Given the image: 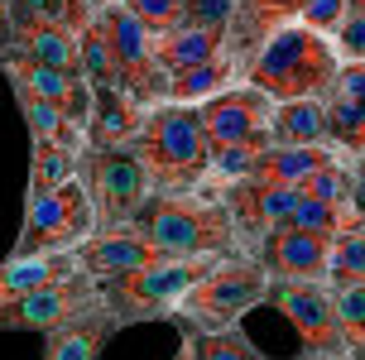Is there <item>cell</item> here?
Segmentation results:
<instances>
[{
  "label": "cell",
  "instance_id": "44dd1931",
  "mask_svg": "<svg viewBox=\"0 0 365 360\" xmlns=\"http://www.w3.org/2000/svg\"><path fill=\"white\" fill-rule=\"evenodd\" d=\"M336 154V144H269L259 149L250 178L279 182V187H308V178Z\"/></svg>",
  "mask_w": 365,
  "mask_h": 360
},
{
  "label": "cell",
  "instance_id": "6da1fadb",
  "mask_svg": "<svg viewBox=\"0 0 365 360\" xmlns=\"http://www.w3.org/2000/svg\"><path fill=\"white\" fill-rule=\"evenodd\" d=\"M341 72V53L327 34H317L308 24H284L274 29L245 68V82L259 87L274 101H293V96H331Z\"/></svg>",
  "mask_w": 365,
  "mask_h": 360
},
{
  "label": "cell",
  "instance_id": "ba28073f",
  "mask_svg": "<svg viewBox=\"0 0 365 360\" xmlns=\"http://www.w3.org/2000/svg\"><path fill=\"white\" fill-rule=\"evenodd\" d=\"M96 231V207H91V192L82 173L73 182H63L58 192L38 202H24V216H19V235L10 254H34V250H77L87 235Z\"/></svg>",
  "mask_w": 365,
  "mask_h": 360
},
{
  "label": "cell",
  "instance_id": "8d00e7d4",
  "mask_svg": "<svg viewBox=\"0 0 365 360\" xmlns=\"http://www.w3.org/2000/svg\"><path fill=\"white\" fill-rule=\"evenodd\" d=\"M331 43H336L341 58H365V10H351V15L336 24Z\"/></svg>",
  "mask_w": 365,
  "mask_h": 360
},
{
  "label": "cell",
  "instance_id": "603a6c76",
  "mask_svg": "<svg viewBox=\"0 0 365 360\" xmlns=\"http://www.w3.org/2000/svg\"><path fill=\"white\" fill-rule=\"evenodd\" d=\"M10 96H15V106H19V120L29 125V140H53V144L77 149V154L87 149V130L77 125L58 101L38 96V91H29V87H10Z\"/></svg>",
  "mask_w": 365,
  "mask_h": 360
},
{
  "label": "cell",
  "instance_id": "7bdbcfd3",
  "mask_svg": "<svg viewBox=\"0 0 365 360\" xmlns=\"http://www.w3.org/2000/svg\"><path fill=\"white\" fill-rule=\"evenodd\" d=\"M173 360H197V346H192L187 331H178V351H173Z\"/></svg>",
  "mask_w": 365,
  "mask_h": 360
},
{
  "label": "cell",
  "instance_id": "74e56055",
  "mask_svg": "<svg viewBox=\"0 0 365 360\" xmlns=\"http://www.w3.org/2000/svg\"><path fill=\"white\" fill-rule=\"evenodd\" d=\"M331 91L365 106V58H341V72H336V87Z\"/></svg>",
  "mask_w": 365,
  "mask_h": 360
},
{
  "label": "cell",
  "instance_id": "30bf717a",
  "mask_svg": "<svg viewBox=\"0 0 365 360\" xmlns=\"http://www.w3.org/2000/svg\"><path fill=\"white\" fill-rule=\"evenodd\" d=\"M101 307V284L91 274H73L53 288H38L29 298H15V303H0V331H38L48 336L58 326L77 322Z\"/></svg>",
  "mask_w": 365,
  "mask_h": 360
},
{
  "label": "cell",
  "instance_id": "f546056e",
  "mask_svg": "<svg viewBox=\"0 0 365 360\" xmlns=\"http://www.w3.org/2000/svg\"><path fill=\"white\" fill-rule=\"evenodd\" d=\"M82 77L91 82V91L120 87V72H115V58H110V43H106L101 19H91L87 29H82Z\"/></svg>",
  "mask_w": 365,
  "mask_h": 360
},
{
  "label": "cell",
  "instance_id": "d590c367",
  "mask_svg": "<svg viewBox=\"0 0 365 360\" xmlns=\"http://www.w3.org/2000/svg\"><path fill=\"white\" fill-rule=\"evenodd\" d=\"M351 15L346 0H303V15H298V24H308V29H317V34H336V24Z\"/></svg>",
  "mask_w": 365,
  "mask_h": 360
},
{
  "label": "cell",
  "instance_id": "ac0fdd59",
  "mask_svg": "<svg viewBox=\"0 0 365 360\" xmlns=\"http://www.w3.org/2000/svg\"><path fill=\"white\" fill-rule=\"evenodd\" d=\"M15 53L34 58V63H48V68L82 72V29L58 24V19L24 15L19 19V34H15Z\"/></svg>",
  "mask_w": 365,
  "mask_h": 360
},
{
  "label": "cell",
  "instance_id": "ab89813d",
  "mask_svg": "<svg viewBox=\"0 0 365 360\" xmlns=\"http://www.w3.org/2000/svg\"><path fill=\"white\" fill-rule=\"evenodd\" d=\"M15 34H19V19H15V5L0 0V58L15 53Z\"/></svg>",
  "mask_w": 365,
  "mask_h": 360
},
{
  "label": "cell",
  "instance_id": "4fadbf2b",
  "mask_svg": "<svg viewBox=\"0 0 365 360\" xmlns=\"http://www.w3.org/2000/svg\"><path fill=\"white\" fill-rule=\"evenodd\" d=\"M77 259H82V274L91 279H115V274H135L168 259V250L159 240H149L140 226H96L77 245Z\"/></svg>",
  "mask_w": 365,
  "mask_h": 360
},
{
  "label": "cell",
  "instance_id": "5bb4252c",
  "mask_svg": "<svg viewBox=\"0 0 365 360\" xmlns=\"http://www.w3.org/2000/svg\"><path fill=\"white\" fill-rule=\"evenodd\" d=\"M221 197H226V207H231V216H236V231H240V240H245V254H250V245H255L259 235L289 226V216H293V207H298V197H303V187H279V182L240 178V182H231Z\"/></svg>",
  "mask_w": 365,
  "mask_h": 360
},
{
  "label": "cell",
  "instance_id": "ee69618b",
  "mask_svg": "<svg viewBox=\"0 0 365 360\" xmlns=\"http://www.w3.org/2000/svg\"><path fill=\"white\" fill-rule=\"evenodd\" d=\"M284 360H356V356H317V351H298V356H284Z\"/></svg>",
  "mask_w": 365,
  "mask_h": 360
},
{
  "label": "cell",
  "instance_id": "f6af8a7d",
  "mask_svg": "<svg viewBox=\"0 0 365 360\" xmlns=\"http://www.w3.org/2000/svg\"><path fill=\"white\" fill-rule=\"evenodd\" d=\"M346 5H351V10H365V0H346Z\"/></svg>",
  "mask_w": 365,
  "mask_h": 360
},
{
  "label": "cell",
  "instance_id": "7a4b0ae2",
  "mask_svg": "<svg viewBox=\"0 0 365 360\" xmlns=\"http://www.w3.org/2000/svg\"><path fill=\"white\" fill-rule=\"evenodd\" d=\"M135 154L145 159L154 192H202L212 178V140L202 130L197 106H178V101L149 106Z\"/></svg>",
  "mask_w": 365,
  "mask_h": 360
},
{
  "label": "cell",
  "instance_id": "8992f818",
  "mask_svg": "<svg viewBox=\"0 0 365 360\" xmlns=\"http://www.w3.org/2000/svg\"><path fill=\"white\" fill-rule=\"evenodd\" d=\"M77 173H82V182L91 192L96 226H135V216L154 197L149 168L135 154V144H87Z\"/></svg>",
  "mask_w": 365,
  "mask_h": 360
},
{
  "label": "cell",
  "instance_id": "7c38bea8",
  "mask_svg": "<svg viewBox=\"0 0 365 360\" xmlns=\"http://www.w3.org/2000/svg\"><path fill=\"white\" fill-rule=\"evenodd\" d=\"M255 264L269 274V284H327L331 269V240L308 235L298 226H279V231L259 235L255 245Z\"/></svg>",
  "mask_w": 365,
  "mask_h": 360
},
{
  "label": "cell",
  "instance_id": "52a82bcc",
  "mask_svg": "<svg viewBox=\"0 0 365 360\" xmlns=\"http://www.w3.org/2000/svg\"><path fill=\"white\" fill-rule=\"evenodd\" d=\"M101 29H106L110 58H115V72H120V87L140 101V106H164L168 101V68L159 63V48H154V34L135 19L125 0H106L101 10Z\"/></svg>",
  "mask_w": 365,
  "mask_h": 360
},
{
  "label": "cell",
  "instance_id": "1f68e13d",
  "mask_svg": "<svg viewBox=\"0 0 365 360\" xmlns=\"http://www.w3.org/2000/svg\"><path fill=\"white\" fill-rule=\"evenodd\" d=\"M331 293H336V317H341L346 351L356 360H365V284H346V288H331Z\"/></svg>",
  "mask_w": 365,
  "mask_h": 360
},
{
  "label": "cell",
  "instance_id": "83f0119b",
  "mask_svg": "<svg viewBox=\"0 0 365 360\" xmlns=\"http://www.w3.org/2000/svg\"><path fill=\"white\" fill-rule=\"evenodd\" d=\"M327 115H331V144H336L346 159H361L365 154V106L331 91L327 96Z\"/></svg>",
  "mask_w": 365,
  "mask_h": 360
},
{
  "label": "cell",
  "instance_id": "d4e9b609",
  "mask_svg": "<svg viewBox=\"0 0 365 360\" xmlns=\"http://www.w3.org/2000/svg\"><path fill=\"white\" fill-rule=\"evenodd\" d=\"M154 48H159V63L168 72H178V68L212 63V58L231 53V34L226 29H202V24H173L168 34L154 38Z\"/></svg>",
  "mask_w": 365,
  "mask_h": 360
},
{
  "label": "cell",
  "instance_id": "f1b7e54d",
  "mask_svg": "<svg viewBox=\"0 0 365 360\" xmlns=\"http://www.w3.org/2000/svg\"><path fill=\"white\" fill-rule=\"evenodd\" d=\"M192 336V331H187ZM192 346H197V360H274L264 356L250 336H245V326H221V331H197L192 336Z\"/></svg>",
  "mask_w": 365,
  "mask_h": 360
},
{
  "label": "cell",
  "instance_id": "8fae6325",
  "mask_svg": "<svg viewBox=\"0 0 365 360\" xmlns=\"http://www.w3.org/2000/svg\"><path fill=\"white\" fill-rule=\"evenodd\" d=\"M197 110H202V130H207L212 144H250V149H269L274 144V130H269L274 96H264L250 82L202 101Z\"/></svg>",
  "mask_w": 365,
  "mask_h": 360
},
{
  "label": "cell",
  "instance_id": "60d3db41",
  "mask_svg": "<svg viewBox=\"0 0 365 360\" xmlns=\"http://www.w3.org/2000/svg\"><path fill=\"white\" fill-rule=\"evenodd\" d=\"M351 216L365 221V154L351 163Z\"/></svg>",
  "mask_w": 365,
  "mask_h": 360
},
{
  "label": "cell",
  "instance_id": "9c48e42d",
  "mask_svg": "<svg viewBox=\"0 0 365 360\" xmlns=\"http://www.w3.org/2000/svg\"><path fill=\"white\" fill-rule=\"evenodd\" d=\"M269 307L298 331L303 351L317 356H351L336 317V293L331 284H269Z\"/></svg>",
  "mask_w": 365,
  "mask_h": 360
},
{
  "label": "cell",
  "instance_id": "7402d4cb",
  "mask_svg": "<svg viewBox=\"0 0 365 360\" xmlns=\"http://www.w3.org/2000/svg\"><path fill=\"white\" fill-rule=\"evenodd\" d=\"M303 15V0H236V24H231V53L250 58L274 34Z\"/></svg>",
  "mask_w": 365,
  "mask_h": 360
},
{
  "label": "cell",
  "instance_id": "bcb514c9",
  "mask_svg": "<svg viewBox=\"0 0 365 360\" xmlns=\"http://www.w3.org/2000/svg\"><path fill=\"white\" fill-rule=\"evenodd\" d=\"M101 5H106V0H96V10H101Z\"/></svg>",
  "mask_w": 365,
  "mask_h": 360
},
{
  "label": "cell",
  "instance_id": "277c9868",
  "mask_svg": "<svg viewBox=\"0 0 365 360\" xmlns=\"http://www.w3.org/2000/svg\"><path fill=\"white\" fill-rule=\"evenodd\" d=\"M264 303H269V274L255 264V254H226L182 293V303L173 307L168 322L197 336V331L236 326L245 312H255Z\"/></svg>",
  "mask_w": 365,
  "mask_h": 360
},
{
  "label": "cell",
  "instance_id": "2e32d148",
  "mask_svg": "<svg viewBox=\"0 0 365 360\" xmlns=\"http://www.w3.org/2000/svg\"><path fill=\"white\" fill-rule=\"evenodd\" d=\"M82 274L77 250H34V254H5L0 259V303L29 298L38 288H53L63 279Z\"/></svg>",
  "mask_w": 365,
  "mask_h": 360
},
{
  "label": "cell",
  "instance_id": "cb8c5ba5",
  "mask_svg": "<svg viewBox=\"0 0 365 360\" xmlns=\"http://www.w3.org/2000/svg\"><path fill=\"white\" fill-rule=\"evenodd\" d=\"M274 144H331V115L327 96H293L274 101Z\"/></svg>",
  "mask_w": 365,
  "mask_h": 360
},
{
  "label": "cell",
  "instance_id": "3957f363",
  "mask_svg": "<svg viewBox=\"0 0 365 360\" xmlns=\"http://www.w3.org/2000/svg\"><path fill=\"white\" fill-rule=\"evenodd\" d=\"M135 226L168 254H245L236 216L221 192H154Z\"/></svg>",
  "mask_w": 365,
  "mask_h": 360
},
{
  "label": "cell",
  "instance_id": "4dcf8cb0",
  "mask_svg": "<svg viewBox=\"0 0 365 360\" xmlns=\"http://www.w3.org/2000/svg\"><path fill=\"white\" fill-rule=\"evenodd\" d=\"M331 288L346 284H365V221H356L336 245H331V269H327Z\"/></svg>",
  "mask_w": 365,
  "mask_h": 360
},
{
  "label": "cell",
  "instance_id": "d6a6232c",
  "mask_svg": "<svg viewBox=\"0 0 365 360\" xmlns=\"http://www.w3.org/2000/svg\"><path fill=\"white\" fill-rule=\"evenodd\" d=\"M351 163H356V159H346V154L336 149V154H331V159L308 178L303 192H312V197H322V202H336V207H346V212H351Z\"/></svg>",
  "mask_w": 365,
  "mask_h": 360
},
{
  "label": "cell",
  "instance_id": "e0dca14e",
  "mask_svg": "<svg viewBox=\"0 0 365 360\" xmlns=\"http://www.w3.org/2000/svg\"><path fill=\"white\" fill-rule=\"evenodd\" d=\"M245 68H250V58L240 53H221L212 63H192V68H178L168 72V101H178V106H202V101H212L221 91H231L245 82Z\"/></svg>",
  "mask_w": 365,
  "mask_h": 360
},
{
  "label": "cell",
  "instance_id": "ffe728a7",
  "mask_svg": "<svg viewBox=\"0 0 365 360\" xmlns=\"http://www.w3.org/2000/svg\"><path fill=\"white\" fill-rule=\"evenodd\" d=\"M145 130V106L125 87H101L91 91V125L87 144H135Z\"/></svg>",
  "mask_w": 365,
  "mask_h": 360
},
{
  "label": "cell",
  "instance_id": "e575fe53",
  "mask_svg": "<svg viewBox=\"0 0 365 360\" xmlns=\"http://www.w3.org/2000/svg\"><path fill=\"white\" fill-rule=\"evenodd\" d=\"M182 24H202V29H226L236 24V0H187Z\"/></svg>",
  "mask_w": 365,
  "mask_h": 360
},
{
  "label": "cell",
  "instance_id": "5b68a950",
  "mask_svg": "<svg viewBox=\"0 0 365 360\" xmlns=\"http://www.w3.org/2000/svg\"><path fill=\"white\" fill-rule=\"evenodd\" d=\"M217 259H226V254H168V259L149 264V269L96 279V284H101L106 312L125 331V326H140V322H168L173 307L182 303V293L197 284Z\"/></svg>",
  "mask_w": 365,
  "mask_h": 360
},
{
  "label": "cell",
  "instance_id": "f35d334b",
  "mask_svg": "<svg viewBox=\"0 0 365 360\" xmlns=\"http://www.w3.org/2000/svg\"><path fill=\"white\" fill-rule=\"evenodd\" d=\"M15 5V19L34 15V19H58V24H73V10H68V0H10ZM77 29V24H73Z\"/></svg>",
  "mask_w": 365,
  "mask_h": 360
},
{
  "label": "cell",
  "instance_id": "484cf974",
  "mask_svg": "<svg viewBox=\"0 0 365 360\" xmlns=\"http://www.w3.org/2000/svg\"><path fill=\"white\" fill-rule=\"evenodd\" d=\"M77 163H82V154L68 149V144L29 140V182H24V202H38V197H48V192H58L63 182H73Z\"/></svg>",
  "mask_w": 365,
  "mask_h": 360
},
{
  "label": "cell",
  "instance_id": "4316f807",
  "mask_svg": "<svg viewBox=\"0 0 365 360\" xmlns=\"http://www.w3.org/2000/svg\"><path fill=\"white\" fill-rule=\"evenodd\" d=\"M289 226H298V231H308V235H322V240L336 245L356 226V216L346 207H336V202H322V197H312V192H303L298 207H293V216H289Z\"/></svg>",
  "mask_w": 365,
  "mask_h": 360
},
{
  "label": "cell",
  "instance_id": "9a60e30c",
  "mask_svg": "<svg viewBox=\"0 0 365 360\" xmlns=\"http://www.w3.org/2000/svg\"><path fill=\"white\" fill-rule=\"evenodd\" d=\"M0 77H5V87H29L38 96L58 101L82 130L91 125V82L82 72L48 68V63H34V58H24V53H5L0 58Z\"/></svg>",
  "mask_w": 365,
  "mask_h": 360
},
{
  "label": "cell",
  "instance_id": "d6986e66",
  "mask_svg": "<svg viewBox=\"0 0 365 360\" xmlns=\"http://www.w3.org/2000/svg\"><path fill=\"white\" fill-rule=\"evenodd\" d=\"M115 331H120V322L106 312V298H101L96 312H87V317H77V322H68V326H58V331H48L38 360H101V351L110 346Z\"/></svg>",
  "mask_w": 365,
  "mask_h": 360
},
{
  "label": "cell",
  "instance_id": "b9f144b4",
  "mask_svg": "<svg viewBox=\"0 0 365 360\" xmlns=\"http://www.w3.org/2000/svg\"><path fill=\"white\" fill-rule=\"evenodd\" d=\"M68 10H73V24H77V29H87L91 19H96V0H68Z\"/></svg>",
  "mask_w": 365,
  "mask_h": 360
},
{
  "label": "cell",
  "instance_id": "836d02e7",
  "mask_svg": "<svg viewBox=\"0 0 365 360\" xmlns=\"http://www.w3.org/2000/svg\"><path fill=\"white\" fill-rule=\"evenodd\" d=\"M125 5L135 10V19H140L154 38L168 34L173 24H182V10H187V0H125Z\"/></svg>",
  "mask_w": 365,
  "mask_h": 360
}]
</instances>
